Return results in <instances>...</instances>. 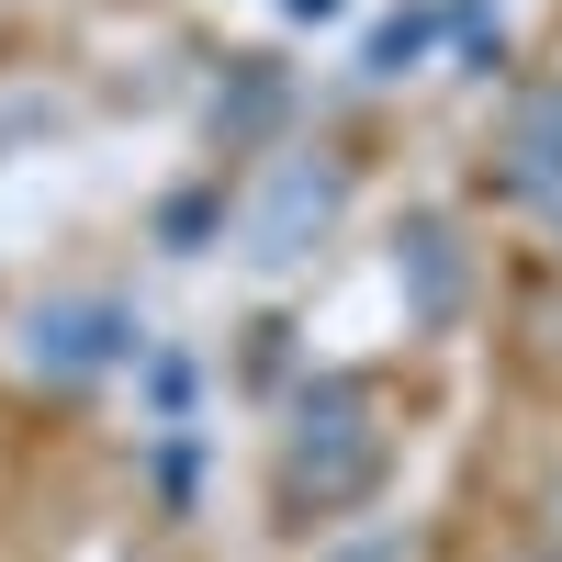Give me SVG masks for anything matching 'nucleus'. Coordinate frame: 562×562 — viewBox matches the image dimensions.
<instances>
[{
    "label": "nucleus",
    "instance_id": "nucleus-1",
    "mask_svg": "<svg viewBox=\"0 0 562 562\" xmlns=\"http://www.w3.org/2000/svg\"><path fill=\"white\" fill-rule=\"evenodd\" d=\"M383 461H394V439H383L371 383L326 371V383L293 394V428H281V506H293V518H315V529L349 518V506L383 484Z\"/></svg>",
    "mask_w": 562,
    "mask_h": 562
},
{
    "label": "nucleus",
    "instance_id": "nucleus-2",
    "mask_svg": "<svg viewBox=\"0 0 562 562\" xmlns=\"http://www.w3.org/2000/svg\"><path fill=\"white\" fill-rule=\"evenodd\" d=\"M12 360H23L34 394H90V383H113V371L147 360V326L113 293H45V304L12 315Z\"/></svg>",
    "mask_w": 562,
    "mask_h": 562
},
{
    "label": "nucleus",
    "instance_id": "nucleus-3",
    "mask_svg": "<svg viewBox=\"0 0 562 562\" xmlns=\"http://www.w3.org/2000/svg\"><path fill=\"white\" fill-rule=\"evenodd\" d=\"M338 214H349V158L293 147V158H270L259 203L237 214V248H248L259 270H293V259H315L326 237H338Z\"/></svg>",
    "mask_w": 562,
    "mask_h": 562
},
{
    "label": "nucleus",
    "instance_id": "nucleus-4",
    "mask_svg": "<svg viewBox=\"0 0 562 562\" xmlns=\"http://www.w3.org/2000/svg\"><path fill=\"white\" fill-rule=\"evenodd\" d=\"M495 180L518 203H551L562 192V79L518 90V113H506V135H495Z\"/></svg>",
    "mask_w": 562,
    "mask_h": 562
},
{
    "label": "nucleus",
    "instance_id": "nucleus-5",
    "mask_svg": "<svg viewBox=\"0 0 562 562\" xmlns=\"http://www.w3.org/2000/svg\"><path fill=\"white\" fill-rule=\"evenodd\" d=\"M450 34H461V0H405V12H383V23H371L360 68H371V79H416Z\"/></svg>",
    "mask_w": 562,
    "mask_h": 562
},
{
    "label": "nucleus",
    "instance_id": "nucleus-6",
    "mask_svg": "<svg viewBox=\"0 0 562 562\" xmlns=\"http://www.w3.org/2000/svg\"><path fill=\"white\" fill-rule=\"evenodd\" d=\"M394 270H416V315L439 326V315H450V293H461V259H450V225H439V214H416L405 237H394Z\"/></svg>",
    "mask_w": 562,
    "mask_h": 562
},
{
    "label": "nucleus",
    "instance_id": "nucleus-7",
    "mask_svg": "<svg viewBox=\"0 0 562 562\" xmlns=\"http://www.w3.org/2000/svg\"><path fill=\"white\" fill-rule=\"evenodd\" d=\"M135 383H147V428H192V405H203V371H192V349H158V338H147Z\"/></svg>",
    "mask_w": 562,
    "mask_h": 562
},
{
    "label": "nucleus",
    "instance_id": "nucleus-8",
    "mask_svg": "<svg viewBox=\"0 0 562 562\" xmlns=\"http://www.w3.org/2000/svg\"><path fill=\"white\" fill-rule=\"evenodd\" d=\"M349 0H281V23H338Z\"/></svg>",
    "mask_w": 562,
    "mask_h": 562
},
{
    "label": "nucleus",
    "instance_id": "nucleus-9",
    "mask_svg": "<svg viewBox=\"0 0 562 562\" xmlns=\"http://www.w3.org/2000/svg\"><path fill=\"white\" fill-rule=\"evenodd\" d=\"M338 562H405V551H394V540H360V551H338Z\"/></svg>",
    "mask_w": 562,
    "mask_h": 562
},
{
    "label": "nucleus",
    "instance_id": "nucleus-10",
    "mask_svg": "<svg viewBox=\"0 0 562 562\" xmlns=\"http://www.w3.org/2000/svg\"><path fill=\"white\" fill-rule=\"evenodd\" d=\"M540 518H551V540H562V473H551V506H540Z\"/></svg>",
    "mask_w": 562,
    "mask_h": 562
},
{
    "label": "nucleus",
    "instance_id": "nucleus-11",
    "mask_svg": "<svg viewBox=\"0 0 562 562\" xmlns=\"http://www.w3.org/2000/svg\"><path fill=\"white\" fill-rule=\"evenodd\" d=\"M540 214H551V237H562V192H551V203H540Z\"/></svg>",
    "mask_w": 562,
    "mask_h": 562
},
{
    "label": "nucleus",
    "instance_id": "nucleus-12",
    "mask_svg": "<svg viewBox=\"0 0 562 562\" xmlns=\"http://www.w3.org/2000/svg\"><path fill=\"white\" fill-rule=\"evenodd\" d=\"M529 562H562V540H551V551H529Z\"/></svg>",
    "mask_w": 562,
    "mask_h": 562
}]
</instances>
